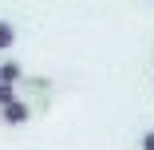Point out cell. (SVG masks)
<instances>
[{
	"instance_id": "3",
	"label": "cell",
	"mask_w": 154,
	"mask_h": 150,
	"mask_svg": "<svg viewBox=\"0 0 154 150\" xmlns=\"http://www.w3.org/2000/svg\"><path fill=\"white\" fill-rule=\"evenodd\" d=\"M12 44H16V28H12L8 20H0V51H8Z\"/></svg>"
},
{
	"instance_id": "2",
	"label": "cell",
	"mask_w": 154,
	"mask_h": 150,
	"mask_svg": "<svg viewBox=\"0 0 154 150\" xmlns=\"http://www.w3.org/2000/svg\"><path fill=\"white\" fill-rule=\"evenodd\" d=\"M20 63H16V59H8V63H0V79H4V83H20Z\"/></svg>"
},
{
	"instance_id": "4",
	"label": "cell",
	"mask_w": 154,
	"mask_h": 150,
	"mask_svg": "<svg viewBox=\"0 0 154 150\" xmlns=\"http://www.w3.org/2000/svg\"><path fill=\"white\" fill-rule=\"evenodd\" d=\"M12 99H16V87L0 79V107H4V103H12Z\"/></svg>"
},
{
	"instance_id": "5",
	"label": "cell",
	"mask_w": 154,
	"mask_h": 150,
	"mask_svg": "<svg viewBox=\"0 0 154 150\" xmlns=\"http://www.w3.org/2000/svg\"><path fill=\"white\" fill-rule=\"evenodd\" d=\"M142 150H154V130H146V134H142Z\"/></svg>"
},
{
	"instance_id": "1",
	"label": "cell",
	"mask_w": 154,
	"mask_h": 150,
	"mask_svg": "<svg viewBox=\"0 0 154 150\" xmlns=\"http://www.w3.org/2000/svg\"><path fill=\"white\" fill-rule=\"evenodd\" d=\"M0 118H4L8 127H20V123H28V107H24L20 99H12V103L0 107Z\"/></svg>"
}]
</instances>
